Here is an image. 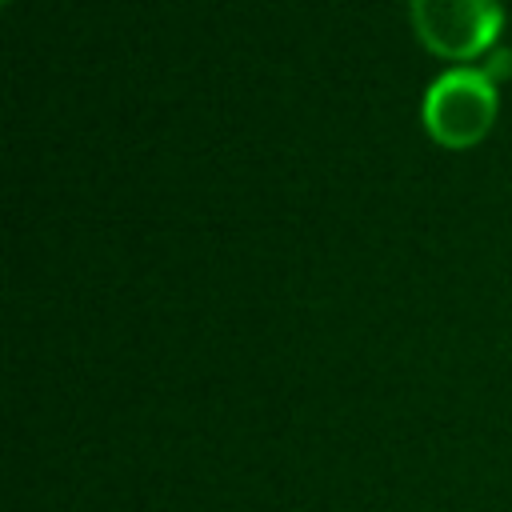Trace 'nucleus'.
I'll return each instance as SVG.
<instances>
[{
	"instance_id": "obj_2",
	"label": "nucleus",
	"mask_w": 512,
	"mask_h": 512,
	"mask_svg": "<svg viewBox=\"0 0 512 512\" xmlns=\"http://www.w3.org/2000/svg\"><path fill=\"white\" fill-rule=\"evenodd\" d=\"M408 12L420 44L444 60L484 56L504 28L500 0H408Z\"/></svg>"
},
{
	"instance_id": "obj_3",
	"label": "nucleus",
	"mask_w": 512,
	"mask_h": 512,
	"mask_svg": "<svg viewBox=\"0 0 512 512\" xmlns=\"http://www.w3.org/2000/svg\"><path fill=\"white\" fill-rule=\"evenodd\" d=\"M480 68H484V72H488V76L496 80V76H504V72H512V52H496V56H492L488 64H480Z\"/></svg>"
},
{
	"instance_id": "obj_1",
	"label": "nucleus",
	"mask_w": 512,
	"mask_h": 512,
	"mask_svg": "<svg viewBox=\"0 0 512 512\" xmlns=\"http://www.w3.org/2000/svg\"><path fill=\"white\" fill-rule=\"evenodd\" d=\"M420 116L436 144L468 148L484 140L496 120V80L484 68H448L428 84Z\"/></svg>"
}]
</instances>
